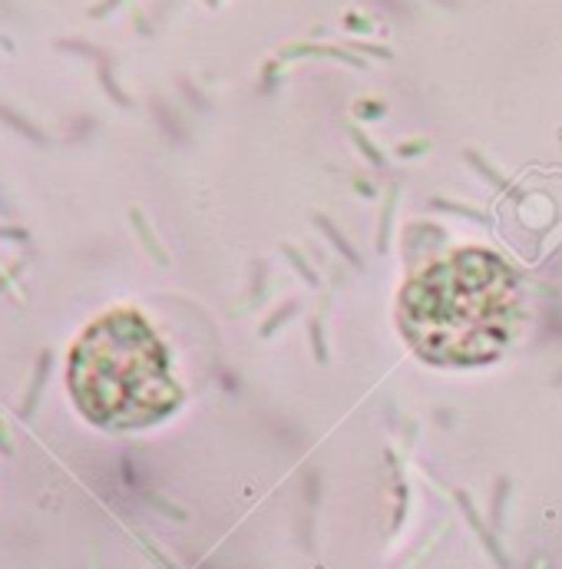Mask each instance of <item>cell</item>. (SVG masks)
I'll list each match as a JSON object with an SVG mask.
<instances>
[{
  "label": "cell",
  "instance_id": "obj_1",
  "mask_svg": "<svg viewBox=\"0 0 562 569\" xmlns=\"http://www.w3.org/2000/svg\"><path fill=\"white\" fill-rule=\"evenodd\" d=\"M516 315V278L497 255L460 249L400 292V331L433 364H483L506 348Z\"/></svg>",
  "mask_w": 562,
  "mask_h": 569
},
{
  "label": "cell",
  "instance_id": "obj_2",
  "mask_svg": "<svg viewBox=\"0 0 562 569\" xmlns=\"http://www.w3.org/2000/svg\"><path fill=\"white\" fill-rule=\"evenodd\" d=\"M66 384L83 417L109 430L156 424L182 397L163 341L136 311H109L76 338Z\"/></svg>",
  "mask_w": 562,
  "mask_h": 569
},
{
  "label": "cell",
  "instance_id": "obj_3",
  "mask_svg": "<svg viewBox=\"0 0 562 569\" xmlns=\"http://www.w3.org/2000/svg\"><path fill=\"white\" fill-rule=\"evenodd\" d=\"M314 222H318V229H321V232H325V235H327V239H331V245H335L337 252L344 255L347 262L354 265V268H364V262H361V255H357L354 249H351V242H347L344 235H341V232L335 229V222L327 219V215H318V219H314Z\"/></svg>",
  "mask_w": 562,
  "mask_h": 569
},
{
  "label": "cell",
  "instance_id": "obj_4",
  "mask_svg": "<svg viewBox=\"0 0 562 569\" xmlns=\"http://www.w3.org/2000/svg\"><path fill=\"white\" fill-rule=\"evenodd\" d=\"M433 206H437V208H447V212H456V215H466V219H473V222H487V215H483L480 208L460 206V202H447V199H433Z\"/></svg>",
  "mask_w": 562,
  "mask_h": 569
},
{
  "label": "cell",
  "instance_id": "obj_5",
  "mask_svg": "<svg viewBox=\"0 0 562 569\" xmlns=\"http://www.w3.org/2000/svg\"><path fill=\"white\" fill-rule=\"evenodd\" d=\"M285 255H288V258H292V265H294V268H298V272L304 275V282H308V284H318V275H314V268H311V265H308V262H304V258H301V252H298V249H292V245H285Z\"/></svg>",
  "mask_w": 562,
  "mask_h": 569
},
{
  "label": "cell",
  "instance_id": "obj_6",
  "mask_svg": "<svg viewBox=\"0 0 562 569\" xmlns=\"http://www.w3.org/2000/svg\"><path fill=\"white\" fill-rule=\"evenodd\" d=\"M294 311H298V301H288V305H285V308H278V311H275V315H271L268 321H265V328H261V334H271V331L278 328V325H281V321H285V318H292Z\"/></svg>",
  "mask_w": 562,
  "mask_h": 569
},
{
  "label": "cell",
  "instance_id": "obj_7",
  "mask_svg": "<svg viewBox=\"0 0 562 569\" xmlns=\"http://www.w3.org/2000/svg\"><path fill=\"white\" fill-rule=\"evenodd\" d=\"M394 196H397V186L390 189V199H387V206H384V222H380V239H377V245H380V249H387V235H390V215H394Z\"/></svg>",
  "mask_w": 562,
  "mask_h": 569
},
{
  "label": "cell",
  "instance_id": "obj_8",
  "mask_svg": "<svg viewBox=\"0 0 562 569\" xmlns=\"http://www.w3.org/2000/svg\"><path fill=\"white\" fill-rule=\"evenodd\" d=\"M311 341H314V358H318V361H327V354H325V338H321V321H318V318L311 321Z\"/></svg>",
  "mask_w": 562,
  "mask_h": 569
},
{
  "label": "cell",
  "instance_id": "obj_9",
  "mask_svg": "<svg viewBox=\"0 0 562 569\" xmlns=\"http://www.w3.org/2000/svg\"><path fill=\"white\" fill-rule=\"evenodd\" d=\"M466 159H470V163H473V165H476V169H480V173L487 175V179H489V182H493V186H499V189H506V179H499V175H497V173H493V169H489V165H487V163H483V159H476V156H473V153L466 156Z\"/></svg>",
  "mask_w": 562,
  "mask_h": 569
}]
</instances>
